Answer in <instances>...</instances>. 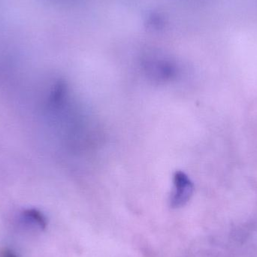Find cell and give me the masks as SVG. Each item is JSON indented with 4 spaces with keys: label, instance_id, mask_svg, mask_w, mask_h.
Here are the masks:
<instances>
[{
    "label": "cell",
    "instance_id": "3",
    "mask_svg": "<svg viewBox=\"0 0 257 257\" xmlns=\"http://www.w3.org/2000/svg\"><path fill=\"white\" fill-rule=\"evenodd\" d=\"M0 257H19L15 252L12 251L10 249H3L0 252Z\"/></svg>",
    "mask_w": 257,
    "mask_h": 257
},
{
    "label": "cell",
    "instance_id": "1",
    "mask_svg": "<svg viewBox=\"0 0 257 257\" xmlns=\"http://www.w3.org/2000/svg\"><path fill=\"white\" fill-rule=\"evenodd\" d=\"M194 185L188 175L182 171H176L173 175V190L171 205L178 208L185 205L193 196Z\"/></svg>",
    "mask_w": 257,
    "mask_h": 257
},
{
    "label": "cell",
    "instance_id": "2",
    "mask_svg": "<svg viewBox=\"0 0 257 257\" xmlns=\"http://www.w3.org/2000/svg\"><path fill=\"white\" fill-rule=\"evenodd\" d=\"M18 223L26 229L43 230L46 228L47 219L39 210L29 208L24 210L18 217Z\"/></svg>",
    "mask_w": 257,
    "mask_h": 257
}]
</instances>
